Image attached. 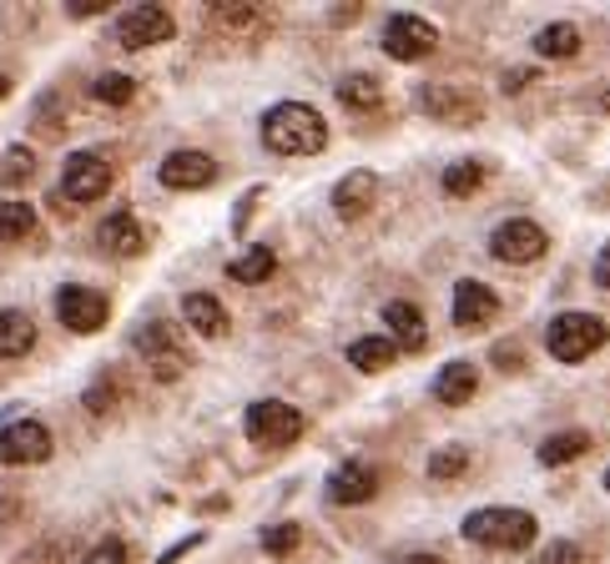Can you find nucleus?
Wrapping results in <instances>:
<instances>
[{
  "mask_svg": "<svg viewBox=\"0 0 610 564\" xmlns=\"http://www.w3.org/2000/svg\"><path fill=\"white\" fill-rule=\"evenodd\" d=\"M484 187V162H454L444 172V192L449 197H469V192H480Z\"/></svg>",
  "mask_w": 610,
  "mask_h": 564,
  "instance_id": "c85d7f7f",
  "label": "nucleus"
},
{
  "mask_svg": "<svg viewBox=\"0 0 610 564\" xmlns=\"http://www.w3.org/2000/svg\"><path fill=\"white\" fill-rule=\"evenodd\" d=\"M338 101H343L349 111H373L383 101L379 77H369V71H353V77H343V81H338Z\"/></svg>",
  "mask_w": 610,
  "mask_h": 564,
  "instance_id": "b1692460",
  "label": "nucleus"
},
{
  "mask_svg": "<svg viewBox=\"0 0 610 564\" xmlns=\"http://www.w3.org/2000/svg\"><path fill=\"white\" fill-rule=\"evenodd\" d=\"M419 107L439 121V127H469V121L484 117V101L469 87H454V81H439V87L419 91Z\"/></svg>",
  "mask_w": 610,
  "mask_h": 564,
  "instance_id": "1a4fd4ad",
  "label": "nucleus"
},
{
  "mask_svg": "<svg viewBox=\"0 0 610 564\" xmlns=\"http://www.w3.org/2000/svg\"><path fill=\"white\" fill-rule=\"evenodd\" d=\"M540 564H586V554H580V544H570V540H550L546 550H540Z\"/></svg>",
  "mask_w": 610,
  "mask_h": 564,
  "instance_id": "72a5a7b5",
  "label": "nucleus"
},
{
  "mask_svg": "<svg viewBox=\"0 0 610 564\" xmlns=\"http://www.w3.org/2000/svg\"><path fill=\"white\" fill-rule=\"evenodd\" d=\"M454 328H464V333H474V328H490L494 318H500V298H494V288H484V282L464 278L454 288Z\"/></svg>",
  "mask_w": 610,
  "mask_h": 564,
  "instance_id": "4468645a",
  "label": "nucleus"
},
{
  "mask_svg": "<svg viewBox=\"0 0 610 564\" xmlns=\"http://www.w3.org/2000/svg\"><path fill=\"white\" fill-rule=\"evenodd\" d=\"M107 187H111V167L101 162L97 152H71L66 157V167H61V197L66 202L87 207V202H97V197H107Z\"/></svg>",
  "mask_w": 610,
  "mask_h": 564,
  "instance_id": "9d476101",
  "label": "nucleus"
},
{
  "mask_svg": "<svg viewBox=\"0 0 610 564\" xmlns=\"http://www.w3.org/2000/svg\"><path fill=\"white\" fill-rule=\"evenodd\" d=\"M379 494V469L363 464V459H349L328 474V500L333 504H369Z\"/></svg>",
  "mask_w": 610,
  "mask_h": 564,
  "instance_id": "dca6fc26",
  "label": "nucleus"
},
{
  "mask_svg": "<svg viewBox=\"0 0 610 564\" xmlns=\"http://www.w3.org/2000/svg\"><path fill=\"white\" fill-rule=\"evenodd\" d=\"M606 338H610V328L600 323L596 313H560V318H550V328H546L550 359H560V363L590 359L596 348H606Z\"/></svg>",
  "mask_w": 610,
  "mask_h": 564,
  "instance_id": "20e7f679",
  "label": "nucleus"
},
{
  "mask_svg": "<svg viewBox=\"0 0 610 564\" xmlns=\"http://www.w3.org/2000/svg\"><path fill=\"white\" fill-rule=\"evenodd\" d=\"M197 544H202V534H187V540H182V544H172V550H167V554H162V560H157V564H177V560H182L187 550H197Z\"/></svg>",
  "mask_w": 610,
  "mask_h": 564,
  "instance_id": "4c0bfd02",
  "label": "nucleus"
},
{
  "mask_svg": "<svg viewBox=\"0 0 610 564\" xmlns=\"http://www.w3.org/2000/svg\"><path fill=\"white\" fill-rule=\"evenodd\" d=\"M303 544V524H268L262 530V550L268 554H293Z\"/></svg>",
  "mask_w": 610,
  "mask_h": 564,
  "instance_id": "473e14b6",
  "label": "nucleus"
},
{
  "mask_svg": "<svg viewBox=\"0 0 610 564\" xmlns=\"http://www.w3.org/2000/svg\"><path fill=\"white\" fill-rule=\"evenodd\" d=\"M36 131H41V137H56V131H61L56 127V97L41 101V111H36Z\"/></svg>",
  "mask_w": 610,
  "mask_h": 564,
  "instance_id": "e433bc0d",
  "label": "nucleus"
},
{
  "mask_svg": "<svg viewBox=\"0 0 610 564\" xmlns=\"http://www.w3.org/2000/svg\"><path fill=\"white\" fill-rule=\"evenodd\" d=\"M303 429H308L303 409H293V403H283V399H258L242 413V434L258 449H288L303 439Z\"/></svg>",
  "mask_w": 610,
  "mask_h": 564,
  "instance_id": "7ed1b4c3",
  "label": "nucleus"
},
{
  "mask_svg": "<svg viewBox=\"0 0 610 564\" xmlns=\"http://www.w3.org/2000/svg\"><path fill=\"white\" fill-rule=\"evenodd\" d=\"M373 202H379V177H373V172H349L343 182L333 187V212L343 222H359Z\"/></svg>",
  "mask_w": 610,
  "mask_h": 564,
  "instance_id": "f3484780",
  "label": "nucleus"
},
{
  "mask_svg": "<svg viewBox=\"0 0 610 564\" xmlns=\"http://www.w3.org/2000/svg\"><path fill=\"white\" fill-rule=\"evenodd\" d=\"M51 429L36 419H16L0 429V464L6 469H26V464H46L51 459Z\"/></svg>",
  "mask_w": 610,
  "mask_h": 564,
  "instance_id": "39448f33",
  "label": "nucleus"
},
{
  "mask_svg": "<svg viewBox=\"0 0 610 564\" xmlns=\"http://www.w3.org/2000/svg\"><path fill=\"white\" fill-rule=\"evenodd\" d=\"M107 11V0H71V16H81V21H87V16H101Z\"/></svg>",
  "mask_w": 610,
  "mask_h": 564,
  "instance_id": "ea45409f",
  "label": "nucleus"
},
{
  "mask_svg": "<svg viewBox=\"0 0 610 564\" xmlns=\"http://www.w3.org/2000/svg\"><path fill=\"white\" fill-rule=\"evenodd\" d=\"M534 51L546 56V61H570V56L580 51V31L570 21H556V26H546V31L534 36Z\"/></svg>",
  "mask_w": 610,
  "mask_h": 564,
  "instance_id": "a878e982",
  "label": "nucleus"
},
{
  "mask_svg": "<svg viewBox=\"0 0 610 564\" xmlns=\"http://www.w3.org/2000/svg\"><path fill=\"white\" fill-rule=\"evenodd\" d=\"M36 177V157L26 147H11V152L0 157V187H21Z\"/></svg>",
  "mask_w": 610,
  "mask_h": 564,
  "instance_id": "7c9ffc66",
  "label": "nucleus"
},
{
  "mask_svg": "<svg viewBox=\"0 0 610 564\" xmlns=\"http://www.w3.org/2000/svg\"><path fill=\"white\" fill-rule=\"evenodd\" d=\"M56 318H61V328H71V333H97V328H107L111 303H107V293H97V288L66 282L61 293H56Z\"/></svg>",
  "mask_w": 610,
  "mask_h": 564,
  "instance_id": "6e6552de",
  "label": "nucleus"
},
{
  "mask_svg": "<svg viewBox=\"0 0 610 564\" xmlns=\"http://www.w3.org/2000/svg\"><path fill=\"white\" fill-rule=\"evenodd\" d=\"M11 97V77H0V101Z\"/></svg>",
  "mask_w": 610,
  "mask_h": 564,
  "instance_id": "37998d69",
  "label": "nucleus"
},
{
  "mask_svg": "<svg viewBox=\"0 0 610 564\" xmlns=\"http://www.w3.org/2000/svg\"><path fill=\"white\" fill-rule=\"evenodd\" d=\"M36 343V323L21 308H0V359H21Z\"/></svg>",
  "mask_w": 610,
  "mask_h": 564,
  "instance_id": "5701e85b",
  "label": "nucleus"
},
{
  "mask_svg": "<svg viewBox=\"0 0 610 564\" xmlns=\"http://www.w3.org/2000/svg\"><path fill=\"white\" fill-rule=\"evenodd\" d=\"M393 359H399V343L383 338V333L353 338V343H349V369H359V373H383Z\"/></svg>",
  "mask_w": 610,
  "mask_h": 564,
  "instance_id": "4be33fe9",
  "label": "nucleus"
},
{
  "mask_svg": "<svg viewBox=\"0 0 610 564\" xmlns=\"http://www.w3.org/2000/svg\"><path fill=\"white\" fill-rule=\"evenodd\" d=\"M101 248L117 252V258H137V252L147 248L142 222L131 218V212H111V218L101 222Z\"/></svg>",
  "mask_w": 610,
  "mask_h": 564,
  "instance_id": "6ab92c4d",
  "label": "nucleus"
},
{
  "mask_svg": "<svg viewBox=\"0 0 610 564\" xmlns=\"http://www.w3.org/2000/svg\"><path fill=\"white\" fill-rule=\"evenodd\" d=\"M546 248H550L546 228L530 218H510L490 232V252L500 262H534V258H546Z\"/></svg>",
  "mask_w": 610,
  "mask_h": 564,
  "instance_id": "f8f14e48",
  "label": "nucleus"
},
{
  "mask_svg": "<svg viewBox=\"0 0 610 564\" xmlns=\"http://www.w3.org/2000/svg\"><path fill=\"white\" fill-rule=\"evenodd\" d=\"M137 353L147 359V369H152V379L172 383L187 373V353H182V338H177L172 323H147L142 333H137Z\"/></svg>",
  "mask_w": 610,
  "mask_h": 564,
  "instance_id": "423d86ee",
  "label": "nucleus"
},
{
  "mask_svg": "<svg viewBox=\"0 0 610 564\" xmlns=\"http://www.w3.org/2000/svg\"><path fill=\"white\" fill-rule=\"evenodd\" d=\"M36 232V207L0 202V242H26Z\"/></svg>",
  "mask_w": 610,
  "mask_h": 564,
  "instance_id": "cd10ccee",
  "label": "nucleus"
},
{
  "mask_svg": "<svg viewBox=\"0 0 610 564\" xmlns=\"http://www.w3.org/2000/svg\"><path fill=\"white\" fill-rule=\"evenodd\" d=\"M177 36V21L162 6H131L117 21V46L121 51H147V46H167Z\"/></svg>",
  "mask_w": 610,
  "mask_h": 564,
  "instance_id": "0eeeda50",
  "label": "nucleus"
},
{
  "mask_svg": "<svg viewBox=\"0 0 610 564\" xmlns=\"http://www.w3.org/2000/svg\"><path fill=\"white\" fill-rule=\"evenodd\" d=\"M399 564H444L439 554H409V560H399Z\"/></svg>",
  "mask_w": 610,
  "mask_h": 564,
  "instance_id": "79ce46f5",
  "label": "nucleus"
},
{
  "mask_svg": "<svg viewBox=\"0 0 610 564\" xmlns=\"http://www.w3.org/2000/svg\"><path fill=\"white\" fill-rule=\"evenodd\" d=\"M182 318H187V328L202 333V338H222V333H228V308H222L212 293H187L182 298Z\"/></svg>",
  "mask_w": 610,
  "mask_h": 564,
  "instance_id": "a211bd4d",
  "label": "nucleus"
},
{
  "mask_svg": "<svg viewBox=\"0 0 610 564\" xmlns=\"http://www.w3.org/2000/svg\"><path fill=\"white\" fill-rule=\"evenodd\" d=\"M167 192H202V187L218 182V162L208 152H172L162 167H157Z\"/></svg>",
  "mask_w": 610,
  "mask_h": 564,
  "instance_id": "ddd939ff",
  "label": "nucleus"
},
{
  "mask_svg": "<svg viewBox=\"0 0 610 564\" xmlns=\"http://www.w3.org/2000/svg\"><path fill=\"white\" fill-rule=\"evenodd\" d=\"M600 107H606V117H610V87H606V91H600Z\"/></svg>",
  "mask_w": 610,
  "mask_h": 564,
  "instance_id": "c03bdc74",
  "label": "nucleus"
},
{
  "mask_svg": "<svg viewBox=\"0 0 610 564\" xmlns=\"http://www.w3.org/2000/svg\"><path fill=\"white\" fill-rule=\"evenodd\" d=\"M534 77V71H524V66H520V71H504V91H524V81H530Z\"/></svg>",
  "mask_w": 610,
  "mask_h": 564,
  "instance_id": "a19ab883",
  "label": "nucleus"
},
{
  "mask_svg": "<svg viewBox=\"0 0 610 564\" xmlns=\"http://www.w3.org/2000/svg\"><path fill=\"white\" fill-rule=\"evenodd\" d=\"M91 97H97V101H107V107H127V101L137 97V81H131V77H121V71H107V77H97Z\"/></svg>",
  "mask_w": 610,
  "mask_h": 564,
  "instance_id": "c756f323",
  "label": "nucleus"
},
{
  "mask_svg": "<svg viewBox=\"0 0 610 564\" xmlns=\"http://www.w3.org/2000/svg\"><path fill=\"white\" fill-rule=\"evenodd\" d=\"M81 564H127V544H121V540H101Z\"/></svg>",
  "mask_w": 610,
  "mask_h": 564,
  "instance_id": "f704fd0d",
  "label": "nucleus"
},
{
  "mask_svg": "<svg viewBox=\"0 0 610 564\" xmlns=\"http://www.w3.org/2000/svg\"><path fill=\"white\" fill-rule=\"evenodd\" d=\"M464 469H469V449H459V444L429 454V479H459Z\"/></svg>",
  "mask_w": 610,
  "mask_h": 564,
  "instance_id": "2f4dec72",
  "label": "nucleus"
},
{
  "mask_svg": "<svg viewBox=\"0 0 610 564\" xmlns=\"http://www.w3.org/2000/svg\"><path fill=\"white\" fill-rule=\"evenodd\" d=\"M474 389H480V373H474V363H444L434 379V399L449 403V409H459V403L474 399Z\"/></svg>",
  "mask_w": 610,
  "mask_h": 564,
  "instance_id": "412c9836",
  "label": "nucleus"
},
{
  "mask_svg": "<svg viewBox=\"0 0 610 564\" xmlns=\"http://www.w3.org/2000/svg\"><path fill=\"white\" fill-rule=\"evenodd\" d=\"M534 514L530 510H474L464 520V540L484 544V550H530L534 544Z\"/></svg>",
  "mask_w": 610,
  "mask_h": 564,
  "instance_id": "f03ea898",
  "label": "nucleus"
},
{
  "mask_svg": "<svg viewBox=\"0 0 610 564\" xmlns=\"http://www.w3.org/2000/svg\"><path fill=\"white\" fill-rule=\"evenodd\" d=\"M273 268H278L273 248H252V252H242V258L228 262V278L232 282H268L273 278Z\"/></svg>",
  "mask_w": 610,
  "mask_h": 564,
  "instance_id": "bb28decb",
  "label": "nucleus"
},
{
  "mask_svg": "<svg viewBox=\"0 0 610 564\" xmlns=\"http://www.w3.org/2000/svg\"><path fill=\"white\" fill-rule=\"evenodd\" d=\"M439 46V31L424 21V16H389V26H383V51L393 56V61H424L429 51Z\"/></svg>",
  "mask_w": 610,
  "mask_h": 564,
  "instance_id": "9b49d317",
  "label": "nucleus"
},
{
  "mask_svg": "<svg viewBox=\"0 0 610 564\" xmlns=\"http://www.w3.org/2000/svg\"><path fill=\"white\" fill-rule=\"evenodd\" d=\"M262 141H268V152H278V157H313L328 147V121L318 117L308 101H278V107L262 117Z\"/></svg>",
  "mask_w": 610,
  "mask_h": 564,
  "instance_id": "f257e3e1",
  "label": "nucleus"
},
{
  "mask_svg": "<svg viewBox=\"0 0 610 564\" xmlns=\"http://www.w3.org/2000/svg\"><path fill=\"white\" fill-rule=\"evenodd\" d=\"M208 26L228 41H258V36L273 31V16L262 6H212L208 11Z\"/></svg>",
  "mask_w": 610,
  "mask_h": 564,
  "instance_id": "2eb2a0df",
  "label": "nucleus"
},
{
  "mask_svg": "<svg viewBox=\"0 0 610 564\" xmlns=\"http://www.w3.org/2000/svg\"><path fill=\"white\" fill-rule=\"evenodd\" d=\"M590 272H596V288H606L610 293V248H600V258H596V268Z\"/></svg>",
  "mask_w": 610,
  "mask_h": 564,
  "instance_id": "58836bf2",
  "label": "nucleus"
},
{
  "mask_svg": "<svg viewBox=\"0 0 610 564\" xmlns=\"http://www.w3.org/2000/svg\"><path fill=\"white\" fill-rule=\"evenodd\" d=\"M586 449H590V434H580V429H566V434H550L546 444H540V464H546V469L576 464Z\"/></svg>",
  "mask_w": 610,
  "mask_h": 564,
  "instance_id": "393cba45",
  "label": "nucleus"
},
{
  "mask_svg": "<svg viewBox=\"0 0 610 564\" xmlns=\"http://www.w3.org/2000/svg\"><path fill=\"white\" fill-rule=\"evenodd\" d=\"M606 489H610V474H606Z\"/></svg>",
  "mask_w": 610,
  "mask_h": 564,
  "instance_id": "a18cd8bd",
  "label": "nucleus"
},
{
  "mask_svg": "<svg viewBox=\"0 0 610 564\" xmlns=\"http://www.w3.org/2000/svg\"><path fill=\"white\" fill-rule=\"evenodd\" d=\"M383 323H389V338L403 348V353H419V348L429 343L424 318H419L414 303H389V308H383Z\"/></svg>",
  "mask_w": 610,
  "mask_h": 564,
  "instance_id": "aec40b11",
  "label": "nucleus"
},
{
  "mask_svg": "<svg viewBox=\"0 0 610 564\" xmlns=\"http://www.w3.org/2000/svg\"><path fill=\"white\" fill-rule=\"evenodd\" d=\"M494 363H500L504 373H520L524 369V348L520 343H494Z\"/></svg>",
  "mask_w": 610,
  "mask_h": 564,
  "instance_id": "c9c22d12",
  "label": "nucleus"
}]
</instances>
